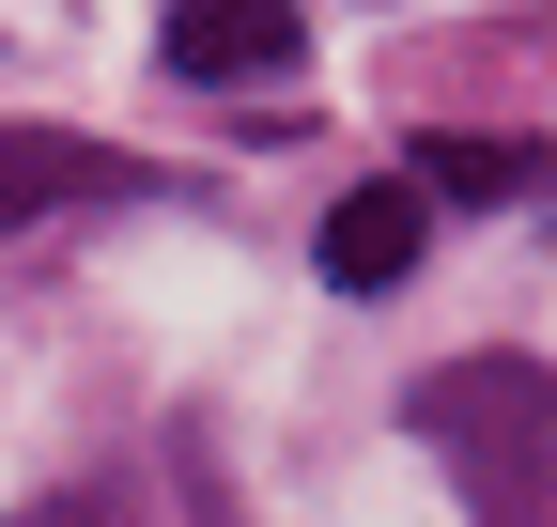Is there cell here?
<instances>
[{
	"instance_id": "8992f818",
	"label": "cell",
	"mask_w": 557,
	"mask_h": 527,
	"mask_svg": "<svg viewBox=\"0 0 557 527\" xmlns=\"http://www.w3.org/2000/svg\"><path fill=\"white\" fill-rule=\"evenodd\" d=\"M32 527H109V512H32Z\"/></svg>"
},
{
	"instance_id": "277c9868",
	"label": "cell",
	"mask_w": 557,
	"mask_h": 527,
	"mask_svg": "<svg viewBox=\"0 0 557 527\" xmlns=\"http://www.w3.org/2000/svg\"><path fill=\"white\" fill-rule=\"evenodd\" d=\"M78 186H124L94 140H62V124H0V233L47 218V203H78Z\"/></svg>"
},
{
	"instance_id": "6da1fadb",
	"label": "cell",
	"mask_w": 557,
	"mask_h": 527,
	"mask_svg": "<svg viewBox=\"0 0 557 527\" xmlns=\"http://www.w3.org/2000/svg\"><path fill=\"white\" fill-rule=\"evenodd\" d=\"M418 434L465 481L480 527H557V372L542 357H449L418 372Z\"/></svg>"
},
{
	"instance_id": "7a4b0ae2",
	"label": "cell",
	"mask_w": 557,
	"mask_h": 527,
	"mask_svg": "<svg viewBox=\"0 0 557 527\" xmlns=\"http://www.w3.org/2000/svg\"><path fill=\"white\" fill-rule=\"evenodd\" d=\"M156 47H171V78H278V62L310 47V16L295 0H171Z\"/></svg>"
},
{
	"instance_id": "5b68a950",
	"label": "cell",
	"mask_w": 557,
	"mask_h": 527,
	"mask_svg": "<svg viewBox=\"0 0 557 527\" xmlns=\"http://www.w3.org/2000/svg\"><path fill=\"white\" fill-rule=\"evenodd\" d=\"M542 171H557L542 140H418V203H434V186L449 203H527Z\"/></svg>"
},
{
	"instance_id": "3957f363",
	"label": "cell",
	"mask_w": 557,
	"mask_h": 527,
	"mask_svg": "<svg viewBox=\"0 0 557 527\" xmlns=\"http://www.w3.org/2000/svg\"><path fill=\"white\" fill-rule=\"evenodd\" d=\"M418 233H434L418 171H387V186H341V203H325V280H341V295H403V280H418Z\"/></svg>"
}]
</instances>
